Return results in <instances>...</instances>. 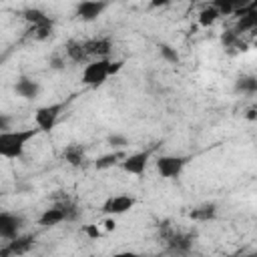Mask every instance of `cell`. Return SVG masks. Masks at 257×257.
<instances>
[{"label": "cell", "mask_w": 257, "mask_h": 257, "mask_svg": "<svg viewBox=\"0 0 257 257\" xmlns=\"http://www.w3.org/2000/svg\"><path fill=\"white\" fill-rule=\"evenodd\" d=\"M104 229H106V231H114V229H116L114 219H106V221H104Z\"/></svg>", "instance_id": "31"}, {"label": "cell", "mask_w": 257, "mask_h": 257, "mask_svg": "<svg viewBox=\"0 0 257 257\" xmlns=\"http://www.w3.org/2000/svg\"><path fill=\"white\" fill-rule=\"evenodd\" d=\"M245 116H247V118H249V120H255V118H257V114H255V108H249V110H247V114H245Z\"/></svg>", "instance_id": "32"}, {"label": "cell", "mask_w": 257, "mask_h": 257, "mask_svg": "<svg viewBox=\"0 0 257 257\" xmlns=\"http://www.w3.org/2000/svg\"><path fill=\"white\" fill-rule=\"evenodd\" d=\"M193 239H195V233H185L173 227V231L163 241L167 243V249L171 253H189L193 247Z\"/></svg>", "instance_id": "7"}, {"label": "cell", "mask_w": 257, "mask_h": 257, "mask_svg": "<svg viewBox=\"0 0 257 257\" xmlns=\"http://www.w3.org/2000/svg\"><path fill=\"white\" fill-rule=\"evenodd\" d=\"M106 6H108L106 0H80L76 4V16L82 22H92L106 10Z\"/></svg>", "instance_id": "9"}, {"label": "cell", "mask_w": 257, "mask_h": 257, "mask_svg": "<svg viewBox=\"0 0 257 257\" xmlns=\"http://www.w3.org/2000/svg\"><path fill=\"white\" fill-rule=\"evenodd\" d=\"M64 102H54V104H46V106H40L34 114V120H36V126L44 133H50L60 116V112L64 110Z\"/></svg>", "instance_id": "4"}, {"label": "cell", "mask_w": 257, "mask_h": 257, "mask_svg": "<svg viewBox=\"0 0 257 257\" xmlns=\"http://www.w3.org/2000/svg\"><path fill=\"white\" fill-rule=\"evenodd\" d=\"M10 122H12V118L0 112V133H2V131H8V128H10Z\"/></svg>", "instance_id": "28"}, {"label": "cell", "mask_w": 257, "mask_h": 257, "mask_svg": "<svg viewBox=\"0 0 257 257\" xmlns=\"http://www.w3.org/2000/svg\"><path fill=\"white\" fill-rule=\"evenodd\" d=\"M14 92H16L18 96L26 98V100H34V98H38V94H40V84H38L36 80L28 78V76H22V78L16 80Z\"/></svg>", "instance_id": "12"}, {"label": "cell", "mask_w": 257, "mask_h": 257, "mask_svg": "<svg viewBox=\"0 0 257 257\" xmlns=\"http://www.w3.org/2000/svg\"><path fill=\"white\" fill-rule=\"evenodd\" d=\"M124 159V153L118 149V151H112V153H108V155H102V157H98L96 161H94V167L96 169H110V167H114V165H118L120 161Z\"/></svg>", "instance_id": "17"}, {"label": "cell", "mask_w": 257, "mask_h": 257, "mask_svg": "<svg viewBox=\"0 0 257 257\" xmlns=\"http://www.w3.org/2000/svg\"><path fill=\"white\" fill-rule=\"evenodd\" d=\"M108 58H96L88 62L82 70V84L86 86H100L108 78Z\"/></svg>", "instance_id": "2"}, {"label": "cell", "mask_w": 257, "mask_h": 257, "mask_svg": "<svg viewBox=\"0 0 257 257\" xmlns=\"http://www.w3.org/2000/svg\"><path fill=\"white\" fill-rule=\"evenodd\" d=\"M24 227V217L10 211H0V239H14L20 235V229Z\"/></svg>", "instance_id": "6"}, {"label": "cell", "mask_w": 257, "mask_h": 257, "mask_svg": "<svg viewBox=\"0 0 257 257\" xmlns=\"http://www.w3.org/2000/svg\"><path fill=\"white\" fill-rule=\"evenodd\" d=\"M40 128H24V131H2L0 133V157L4 159H18L22 157L28 141H32Z\"/></svg>", "instance_id": "1"}, {"label": "cell", "mask_w": 257, "mask_h": 257, "mask_svg": "<svg viewBox=\"0 0 257 257\" xmlns=\"http://www.w3.org/2000/svg\"><path fill=\"white\" fill-rule=\"evenodd\" d=\"M159 54H161L167 62H171V64H177V62H179V52H177L173 46L165 44V42L159 44Z\"/></svg>", "instance_id": "22"}, {"label": "cell", "mask_w": 257, "mask_h": 257, "mask_svg": "<svg viewBox=\"0 0 257 257\" xmlns=\"http://www.w3.org/2000/svg\"><path fill=\"white\" fill-rule=\"evenodd\" d=\"M22 16H24V20L30 22V24H40V22H44V20L48 18L40 8H26V10L22 12Z\"/></svg>", "instance_id": "21"}, {"label": "cell", "mask_w": 257, "mask_h": 257, "mask_svg": "<svg viewBox=\"0 0 257 257\" xmlns=\"http://www.w3.org/2000/svg\"><path fill=\"white\" fill-rule=\"evenodd\" d=\"M34 245V235H16L14 239L8 241L4 249H0V255H22L28 253Z\"/></svg>", "instance_id": "10"}, {"label": "cell", "mask_w": 257, "mask_h": 257, "mask_svg": "<svg viewBox=\"0 0 257 257\" xmlns=\"http://www.w3.org/2000/svg\"><path fill=\"white\" fill-rule=\"evenodd\" d=\"M189 217L193 221H211L217 217V205L215 203H205V205H199L195 209H191Z\"/></svg>", "instance_id": "15"}, {"label": "cell", "mask_w": 257, "mask_h": 257, "mask_svg": "<svg viewBox=\"0 0 257 257\" xmlns=\"http://www.w3.org/2000/svg\"><path fill=\"white\" fill-rule=\"evenodd\" d=\"M235 90L243 94H255L257 92V78L253 74H241L235 80Z\"/></svg>", "instance_id": "16"}, {"label": "cell", "mask_w": 257, "mask_h": 257, "mask_svg": "<svg viewBox=\"0 0 257 257\" xmlns=\"http://www.w3.org/2000/svg\"><path fill=\"white\" fill-rule=\"evenodd\" d=\"M211 6L219 12V16H221V14H233V6H231L229 0H213Z\"/></svg>", "instance_id": "24"}, {"label": "cell", "mask_w": 257, "mask_h": 257, "mask_svg": "<svg viewBox=\"0 0 257 257\" xmlns=\"http://www.w3.org/2000/svg\"><path fill=\"white\" fill-rule=\"evenodd\" d=\"M50 66H52L54 70H62V68H64V60H62L60 56H52V58H50Z\"/></svg>", "instance_id": "27"}, {"label": "cell", "mask_w": 257, "mask_h": 257, "mask_svg": "<svg viewBox=\"0 0 257 257\" xmlns=\"http://www.w3.org/2000/svg\"><path fill=\"white\" fill-rule=\"evenodd\" d=\"M120 68H122V60H114V62L110 60V62H108V76H110V74H116Z\"/></svg>", "instance_id": "26"}, {"label": "cell", "mask_w": 257, "mask_h": 257, "mask_svg": "<svg viewBox=\"0 0 257 257\" xmlns=\"http://www.w3.org/2000/svg\"><path fill=\"white\" fill-rule=\"evenodd\" d=\"M231 2V6H233V12L237 10V8H243V6H247L249 2H253V0H229Z\"/></svg>", "instance_id": "29"}, {"label": "cell", "mask_w": 257, "mask_h": 257, "mask_svg": "<svg viewBox=\"0 0 257 257\" xmlns=\"http://www.w3.org/2000/svg\"><path fill=\"white\" fill-rule=\"evenodd\" d=\"M189 163V157H177V155H161L157 159V171L163 179H175L183 173L185 165Z\"/></svg>", "instance_id": "3"}, {"label": "cell", "mask_w": 257, "mask_h": 257, "mask_svg": "<svg viewBox=\"0 0 257 257\" xmlns=\"http://www.w3.org/2000/svg\"><path fill=\"white\" fill-rule=\"evenodd\" d=\"M221 42L225 48H237V50H247V44L241 40V34L235 30H227L221 34Z\"/></svg>", "instance_id": "19"}, {"label": "cell", "mask_w": 257, "mask_h": 257, "mask_svg": "<svg viewBox=\"0 0 257 257\" xmlns=\"http://www.w3.org/2000/svg\"><path fill=\"white\" fill-rule=\"evenodd\" d=\"M217 18H219V12H217L213 6H207V8H203V10L199 12V24L205 26V28H209L211 24H215Z\"/></svg>", "instance_id": "20"}, {"label": "cell", "mask_w": 257, "mask_h": 257, "mask_svg": "<svg viewBox=\"0 0 257 257\" xmlns=\"http://www.w3.org/2000/svg\"><path fill=\"white\" fill-rule=\"evenodd\" d=\"M62 159L70 165V167H82L84 165V161H86V151H84V147L82 145H68V147H64V151H62Z\"/></svg>", "instance_id": "13"}, {"label": "cell", "mask_w": 257, "mask_h": 257, "mask_svg": "<svg viewBox=\"0 0 257 257\" xmlns=\"http://www.w3.org/2000/svg\"><path fill=\"white\" fill-rule=\"evenodd\" d=\"M64 50H66V56L72 62H84L88 58V52L84 48V42H80V40H68L66 46H64Z\"/></svg>", "instance_id": "14"}, {"label": "cell", "mask_w": 257, "mask_h": 257, "mask_svg": "<svg viewBox=\"0 0 257 257\" xmlns=\"http://www.w3.org/2000/svg\"><path fill=\"white\" fill-rule=\"evenodd\" d=\"M84 48H86L88 56H96V58H108V54H110V50H112V42H110V38L100 36V38L86 40V42H84Z\"/></svg>", "instance_id": "11"}, {"label": "cell", "mask_w": 257, "mask_h": 257, "mask_svg": "<svg viewBox=\"0 0 257 257\" xmlns=\"http://www.w3.org/2000/svg\"><path fill=\"white\" fill-rule=\"evenodd\" d=\"M135 205H137V199H135L133 195H114V197H108V199L102 203L100 211H102L104 215H108V217H114V215H124V213H128Z\"/></svg>", "instance_id": "5"}, {"label": "cell", "mask_w": 257, "mask_h": 257, "mask_svg": "<svg viewBox=\"0 0 257 257\" xmlns=\"http://www.w3.org/2000/svg\"><path fill=\"white\" fill-rule=\"evenodd\" d=\"M106 143H108L112 149L118 151V149H124V147L128 145V139H126L124 135H110V137L106 139Z\"/></svg>", "instance_id": "23"}, {"label": "cell", "mask_w": 257, "mask_h": 257, "mask_svg": "<svg viewBox=\"0 0 257 257\" xmlns=\"http://www.w3.org/2000/svg\"><path fill=\"white\" fill-rule=\"evenodd\" d=\"M2 60H4V56H0V64H2Z\"/></svg>", "instance_id": "33"}, {"label": "cell", "mask_w": 257, "mask_h": 257, "mask_svg": "<svg viewBox=\"0 0 257 257\" xmlns=\"http://www.w3.org/2000/svg\"><path fill=\"white\" fill-rule=\"evenodd\" d=\"M82 233H84L86 237H90V239H98V237L102 235L96 225H84V227H82Z\"/></svg>", "instance_id": "25"}, {"label": "cell", "mask_w": 257, "mask_h": 257, "mask_svg": "<svg viewBox=\"0 0 257 257\" xmlns=\"http://www.w3.org/2000/svg\"><path fill=\"white\" fill-rule=\"evenodd\" d=\"M171 0H151V6L153 8H163V6H169Z\"/></svg>", "instance_id": "30"}, {"label": "cell", "mask_w": 257, "mask_h": 257, "mask_svg": "<svg viewBox=\"0 0 257 257\" xmlns=\"http://www.w3.org/2000/svg\"><path fill=\"white\" fill-rule=\"evenodd\" d=\"M52 28H54V22H52L50 18H46V20L40 22V24H32L30 36H32L34 40H46V38L52 34Z\"/></svg>", "instance_id": "18"}, {"label": "cell", "mask_w": 257, "mask_h": 257, "mask_svg": "<svg viewBox=\"0 0 257 257\" xmlns=\"http://www.w3.org/2000/svg\"><path fill=\"white\" fill-rule=\"evenodd\" d=\"M149 157H151V151H141V153L124 155V159L118 165H120L122 171L131 173V175H137V177H143L145 171H147V165H149Z\"/></svg>", "instance_id": "8"}]
</instances>
